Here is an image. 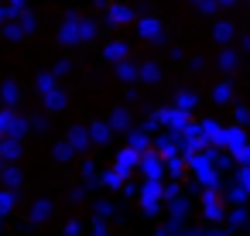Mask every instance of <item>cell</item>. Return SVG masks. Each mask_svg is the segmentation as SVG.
Here are the masks:
<instances>
[{
	"label": "cell",
	"mask_w": 250,
	"mask_h": 236,
	"mask_svg": "<svg viewBox=\"0 0 250 236\" xmlns=\"http://www.w3.org/2000/svg\"><path fill=\"white\" fill-rule=\"evenodd\" d=\"M212 161H216V157H212V154H206V151H202V154H188V157H185V164L192 168V175L199 178V185H206V188H212V192H216V181H219V178H216V171H212Z\"/></svg>",
	"instance_id": "cell-1"
},
{
	"label": "cell",
	"mask_w": 250,
	"mask_h": 236,
	"mask_svg": "<svg viewBox=\"0 0 250 236\" xmlns=\"http://www.w3.org/2000/svg\"><path fill=\"white\" fill-rule=\"evenodd\" d=\"M137 202H141V212H144V216H158V209H161V202H165V185H161V181H144Z\"/></svg>",
	"instance_id": "cell-2"
},
{
	"label": "cell",
	"mask_w": 250,
	"mask_h": 236,
	"mask_svg": "<svg viewBox=\"0 0 250 236\" xmlns=\"http://www.w3.org/2000/svg\"><path fill=\"white\" fill-rule=\"evenodd\" d=\"M141 171H144V178H147V181H161V178H165V171H168V161L151 147V151H144V154H141Z\"/></svg>",
	"instance_id": "cell-3"
},
{
	"label": "cell",
	"mask_w": 250,
	"mask_h": 236,
	"mask_svg": "<svg viewBox=\"0 0 250 236\" xmlns=\"http://www.w3.org/2000/svg\"><path fill=\"white\" fill-rule=\"evenodd\" d=\"M137 168H141V151H134V147H120L117 157H113V171H117L120 178H130Z\"/></svg>",
	"instance_id": "cell-4"
},
{
	"label": "cell",
	"mask_w": 250,
	"mask_h": 236,
	"mask_svg": "<svg viewBox=\"0 0 250 236\" xmlns=\"http://www.w3.org/2000/svg\"><path fill=\"white\" fill-rule=\"evenodd\" d=\"M158 120H161L168 130L182 134V130L192 123V113H185V110H178V106H161V110H158Z\"/></svg>",
	"instance_id": "cell-5"
},
{
	"label": "cell",
	"mask_w": 250,
	"mask_h": 236,
	"mask_svg": "<svg viewBox=\"0 0 250 236\" xmlns=\"http://www.w3.org/2000/svg\"><path fill=\"white\" fill-rule=\"evenodd\" d=\"M83 24H86V18H79V14H65V21H62V28H59V41H62V45H76V41H83Z\"/></svg>",
	"instance_id": "cell-6"
},
{
	"label": "cell",
	"mask_w": 250,
	"mask_h": 236,
	"mask_svg": "<svg viewBox=\"0 0 250 236\" xmlns=\"http://www.w3.org/2000/svg\"><path fill=\"white\" fill-rule=\"evenodd\" d=\"M154 151L168 161V157H178V151H182V134H175V130H168V134H158L154 137Z\"/></svg>",
	"instance_id": "cell-7"
},
{
	"label": "cell",
	"mask_w": 250,
	"mask_h": 236,
	"mask_svg": "<svg viewBox=\"0 0 250 236\" xmlns=\"http://www.w3.org/2000/svg\"><path fill=\"white\" fill-rule=\"evenodd\" d=\"M137 35H141V38H147V41H161V38H165V28H161V21H158V18L144 14V18H137Z\"/></svg>",
	"instance_id": "cell-8"
},
{
	"label": "cell",
	"mask_w": 250,
	"mask_h": 236,
	"mask_svg": "<svg viewBox=\"0 0 250 236\" xmlns=\"http://www.w3.org/2000/svg\"><path fill=\"white\" fill-rule=\"evenodd\" d=\"M106 18H110V24H130V21H137L134 11H130V4H110Z\"/></svg>",
	"instance_id": "cell-9"
},
{
	"label": "cell",
	"mask_w": 250,
	"mask_h": 236,
	"mask_svg": "<svg viewBox=\"0 0 250 236\" xmlns=\"http://www.w3.org/2000/svg\"><path fill=\"white\" fill-rule=\"evenodd\" d=\"M199 127H202V137H206V144H209V147H219V144H223V134H226V127H219L216 120H202Z\"/></svg>",
	"instance_id": "cell-10"
},
{
	"label": "cell",
	"mask_w": 250,
	"mask_h": 236,
	"mask_svg": "<svg viewBox=\"0 0 250 236\" xmlns=\"http://www.w3.org/2000/svg\"><path fill=\"white\" fill-rule=\"evenodd\" d=\"M65 140L72 144V151H76V154H83V151L93 144V140H89V127H72V130L65 134Z\"/></svg>",
	"instance_id": "cell-11"
},
{
	"label": "cell",
	"mask_w": 250,
	"mask_h": 236,
	"mask_svg": "<svg viewBox=\"0 0 250 236\" xmlns=\"http://www.w3.org/2000/svg\"><path fill=\"white\" fill-rule=\"evenodd\" d=\"M110 137H113V127H110V123H103V120H96V123H89V140H93L96 147H103V144H110Z\"/></svg>",
	"instance_id": "cell-12"
},
{
	"label": "cell",
	"mask_w": 250,
	"mask_h": 236,
	"mask_svg": "<svg viewBox=\"0 0 250 236\" xmlns=\"http://www.w3.org/2000/svg\"><path fill=\"white\" fill-rule=\"evenodd\" d=\"M103 59L120 65V62L127 59V41H106V45H103Z\"/></svg>",
	"instance_id": "cell-13"
},
{
	"label": "cell",
	"mask_w": 250,
	"mask_h": 236,
	"mask_svg": "<svg viewBox=\"0 0 250 236\" xmlns=\"http://www.w3.org/2000/svg\"><path fill=\"white\" fill-rule=\"evenodd\" d=\"M223 144H226L229 151H240V147L247 144V130H243V127H226V134H223Z\"/></svg>",
	"instance_id": "cell-14"
},
{
	"label": "cell",
	"mask_w": 250,
	"mask_h": 236,
	"mask_svg": "<svg viewBox=\"0 0 250 236\" xmlns=\"http://www.w3.org/2000/svg\"><path fill=\"white\" fill-rule=\"evenodd\" d=\"M202 209H206V219H209V222H219V219H223V205H219V198H216L212 188H206V205H202Z\"/></svg>",
	"instance_id": "cell-15"
},
{
	"label": "cell",
	"mask_w": 250,
	"mask_h": 236,
	"mask_svg": "<svg viewBox=\"0 0 250 236\" xmlns=\"http://www.w3.org/2000/svg\"><path fill=\"white\" fill-rule=\"evenodd\" d=\"M151 140H154V137H147V130H130V134H127V147H134V151H141V154L151 151Z\"/></svg>",
	"instance_id": "cell-16"
},
{
	"label": "cell",
	"mask_w": 250,
	"mask_h": 236,
	"mask_svg": "<svg viewBox=\"0 0 250 236\" xmlns=\"http://www.w3.org/2000/svg\"><path fill=\"white\" fill-rule=\"evenodd\" d=\"M0 157H4L7 164H11V161H18V157H21V140L4 137V140H0Z\"/></svg>",
	"instance_id": "cell-17"
},
{
	"label": "cell",
	"mask_w": 250,
	"mask_h": 236,
	"mask_svg": "<svg viewBox=\"0 0 250 236\" xmlns=\"http://www.w3.org/2000/svg\"><path fill=\"white\" fill-rule=\"evenodd\" d=\"M110 127H113V130H127V134H130V110H127V106H117V110L110 113Z\"/></svg>",
	"instance_id": "cell-18"
},
{
	"label": "cell",
	"mask_w": 250,
	"mask_h": 236,
	"mask_svg": "<svg viewBox=\"0 0 250 236\" xmlns=\"http://www.w3.org/2000/svg\"><path fill=\"white\" fill-rule=\"evenodd\" d=\"M48 216H52V202H48V198H38V202L31 205V222L38 226V222H45Z\"/></svg>",
	"instance_id": "cell-19"
},
{
	"label": "cell",
	"mask_w": 250,
	"mask_h": 236,
	"mask_svg": "<svg viewBox=\"0 0 250 236\" xmlns=\"http://www.w3.org/2000/svg\"><path fill=\"white\" fill-rule=\"evenodd\" d=\"M233 35H236V28H233V24H229V21H219V24H216V28H212V38H216V41H219V45H226V41H229V38H233Z\"/></svg>",
	"instance_id": "cell-20"
},
{
	"label": "cell",
	"mask_w": 250,
	"mask_h": 236,
	"mask_svg": "<svg viewBox=\"0 0 250 236\" xmlns=\"http://www.w3.org/2000/svg\"><path fill=\"white\" fill-rule=\"evenodd\" d=\"M236 62H240V55H236L233 48H223V52H219V59H216V65H219L223 72H229V69H236Z\"/></svg>",
	"instance_id": "cell-21"
},
{
	"label": "cell",
	"mask_w": 250,
	"mask_h": 236,
	"mask_svg": "<svg viewBox=\"0 0 250 236\" xmlns=\"http://www.w3.org/2000/svg\"><path fill=\"white\" fill-rule=\"evenodd\" d=\"M233 99V82L226 79V82H216V89H212V103H229Z\"/></svg>",
	"instance_id": "cell-22"
},
{
	"label": "cell",
	"mask_w": 250,
	"mask_h": 236,
	"mask_svg": "<svg viewBox=\"0 0 250 236\" xmlns=\"http://www.w3.org/2000/svg\"><path fill=\"white\" fill-rule=\"evenodd\" d=\"M195 103H199V96H195L192 89H182V93L175 96V106H178V110H185V113H192V106H195Z\"/></svg>",
	"instance_id": "cell-23"
},
{
	"label": "cell",
	"mask_w": 250,
	"mask_h": 236,
	"mask_svg": "<svg viewBox=\"0 0 250 236\" xmlns=\"http://www.w3.org/2000/svg\"><path fill=\"white\" fill-rule=\"evenodd\" d=\"M168 209H171V222H182V219L188 216V202H185L182 195H178V198H171V202H168Z\"/></svg>",
	"instance_id": "cell-24"
},
{
	"label": "cell",
	"mask_w": 250,
	"mask_h": 236,
	"mask_svg": "<svg viewBox=\"0 0 250 236\" xmlns=\"http://www.w3.org/2000/svg\"><path fill=\"white\" fill-rule=\"evenodd\" d=\"M0 178H4V188H11V192H14V188L21 185V171H18L14 164H7L4 171H0Z\"/></svg>",
	"instance_id": "cell-25"
},
{
	"label": "cell",
	"mask_w": 250,
	"mask_h": 236,
	"mask_svg": "<svg viewBox=\"0 0 250 236\" xmlns=\"http://www.w3.org/2000/svg\"><path fill=\"white\" fill-rule=\"evenodd\" d=\"M117 76H120L124 82H137V79H141V69L130 65V62H120V65H117Z\"/></svg>",
	"instance_id": "cell-26"
},
{
	"label": "cell",
	"mask_w": 250,
	"mask_h": 236,
	"mask_svg": "<svg viewBox=\"0 0 250 236\" xmlns=\"http://www.w3.org/2000/svg\"><path fill=\"white\" fill-rule=\"evenodd\" d=\"M161 79V65L158 62H144L141 65V82H158Z\"/></svg>",
	"instance_id": "cell-27"
},
{
	"label": "cell",
	"mask_w": 250,
	"mask_h": 236,
	"mask_svg": "<svg viewBox=\"0 0 250 236\" xmlns=\"http://www.w3.org/2000/svg\"><path fill=\"white\" fill-rule=\"evenodd\" d=\"M38 89H42V96L55 93V89H59V82H55V72H38Z\"/></svg>",
	"instance_id": "cell-28"
},
{
	"label": "cell",
	"mask_w": 250,
	"mask_h": 236,
	"mask_svg": "<svg viewBox=\"0 0 250 236\" xmlns=\"http://www.w3.org/2000/svg\"><path fill=\"white\" fill-rule=\"evenodd\" d=\"M100 185H103V188H124V185H127V178H120V175L110 168V171H103V175H100Z\"/></svg>",
	"instance_id": "cell-29"
},
{
	"label": "cell",
	"mask_w": 250,
	"mask_h": 236,
	"mask_svg": "<svg viewBox=\"0 0 250 236\" xmlns=\"http://www.w3.org/2000/svg\"><path fill=\"white\" fill-rule=\"evenodd\" d=\"M0 99H4V103H7V110H11V106L18 103V82H11V79H7L4 86H0Z\"/></svg>",
	"instance_id": "cell-30"
},
{
	"label": "cell",
	"mask_w": 250,
	"mask_h": 236,
	"mask_svg": "<svg viewBox=\"0 0 250 236\" xmlns=\"http://www.w3.org/2000/svg\"><path fill=\"white\" fill-rule=\"evenodd\" d=\"M14 202H18V195H14L11 188H0V216H7V212L14 209Z\"/></svg>",
	"instance_id": "cell-31"
},
{
	"label": "cell",
	"mask_w": 250,
	"mask_h": 236,
	"mask_svg": "<svg viewBox=\"0 0 250 236\" xmlns=\"http://www.w3.org/2000/svg\"><path fill=\"white\" fill-rule=\"evenodd\" d=\"M11 123H14V110H0V140H4L7 134H11Z\"/></svg>",
	"instance_id": "cell-32"
},
{
	"label": "cell",
	"mask_w": 250,
	"mask_h": 236,
	"mask_svg": "<svg viewBox=\"0 0 250 236\" xmlns=\"http://www.w3.org/2000/svg\"><path fill=\"white\" fill-rule=\"evenodd\" d=\"M45 106H48V110H62V106H65V93H62V89L48 93V96H45Z\"/></svg>",
	"instance_id": "cell-33"
},
{
	"label": "cell",
	"mask_w": 250,
	"mask_h": 236,
	"mask_svg": "<svg viewBox=\"0 0 250 236\" xmlns=\"http://www.w3.org/2000/svg\"><path fill=\"white\" fill-rule=\"evenodd\" d=\"M72 154H76V151H72L69 140H59V144H55V161H69Z\"/></svg>",
	"instance_id": "cell-34"
},
{
	"label": "cell",
	"mask_w": 250,
	"mask_h": 236,
	"mask_svg": "<svg viewBox=\"0 0 250 236\" xmlns=\"http://www.w3.org/2000/svg\"><path fill=\"white\" fill-rule=\"evenodd\" d=\"M4 35H7L11 41H18V38H24V28H21L18 21H11V24H4Z\"/></svg>",
	"instance_id": "cell-35"
},
{
	"label": "cell",
	"mask_w": 250,
	"mask_h": 236,
	"mask_svg": "<svg viewBox=\"0 0 250 236\" xmlns=\"http://www.w3.org/2000/svg\"><path fill=\"white\" fill-rule=\"evenodd\" d=\"M182 171H185V157H182V154H178V157H168V175L178 178Z\"/></svg>",
	"instance_id": "cell-36"
},
{
	"label": "cell",
	"mask_w": 250,
	"mask_h": 236,
	"mask_svg": "<svg viewBox=\"0 0 250 236\" xmlns=\"http://www.w3.org/2000/svg\"><path fill=\"white\" fill-rule=\"evenodd\" d=\"M233 157L240 161V168H250V144H243L240 151H233Z\"/></svg>",
	"instance_id": "cell-37"
},
{
	"label": "cell",
	"mask_w": 250,
	"mask_h": 236,
	"mask_svg": "<svg viewBox=\"0 0 250 236\" xmlns=\"http://www.w3.org/2000/svg\"><path fill=\"white\" fill-rule=\"evenodd\" d=\"M250 123V110L247 106H236V127H247Z\"/></svg>",
	"instance_id": "cell-38"
},
{
	"label": "cell",
	"mask_w": 250,
	"mask_h": 236,
	"mask_svg": "<svg viewBox=\"0 0 250 236\" xmlns=\"http://www.w3.org/2000/svg\"><path fill=\"white\" fill-rule=\"evenodd\" d=\"M93 38H96V24L86 21V24H83V41H93Z\"/></svg>",
	"instance_id": "cell-39"
},
{
	"label": "cell",
	"mask_w": 250,
	"mask_h": 236,
	"mask_svg": "<svg viewBox=\"0 0 250 236\" xmlns=\"http://www.w3.org/2000/svg\"><path fill=\"white\" fill-rule=\"evenodd\" d=\"M240 188L250 195V168H240Z\"/></svg>",
	"instance_id": "cell-40"
},
{
	"label": "cell",
	"mask_w": 250,
	"mask_h": 236,
	"mask_svg": "<svg viewBox=\"0 0 250 236\" xmlns=\"http://www.w3.org/2000/svg\"><path fill=\"white\" fill-rule=\"evenodd\" d=\"M199 7H202V14H216V11H219L216 0H206V4H199Z\"/></svg>",
	"instance_id": "cell-41"
},
{
	"label": "cell",
	"mask_w": 250,
	"mask_h": 236,
	"mask_svg": "<svg viewBox=\"0 0 250 236\" xmlns=\"http://www.w3.org/2000/svg\"><path fill=\"white\" fill-rule=\"evenodd\" d=\"M158 123H161V120H158V113H154V117H147V120H144V127H141V130H147V134H151Z\"/></svg>",
	"instance_id": "cell-42"
},
{
	"label": "cell",
	"mask_w": 250,
	"mask_h": 236,
	"mask_svg": "<svg viewBox=\"0 0 250 236\" xmlns=\"http://www.w3.org/2000/svg\"><path fill=\"white\" fill-rule=\"evenodd\" d=\"M229 198H233V202H243V198H247V192H243L240 185H233V192H229Z\"/></svg>",
	"instance_id": "cell-43"
},
{
	"label": "cell",
	"mask_w": 250,
	"mask_h": 236,
	"mask_svg": "<svg viewBox=\"0 0 250 236\" xmlns=\"http://www.w3.org/2000/svg\"><path fill=\"white\" fill-rule=\"evenodd\" d=\"M243 219H247V216H243V209H236V212L229 216V226H243Z\"/></svg>",
	"instance_id": "cell-44"
},
{
	"label": "cell",
	"mask_w": 250,
	"mask_h": 236,
	"mask_svg": "<svg viewBox=\"0 0 250 236\" xmlns=\"http://www.w3.org/2000/svg\"><path fill=\"white\" fill-rule=\"evenodd\" d=\"M113 209H110V202H96V216H110Z\"/></svg>",
	"instance_id": "cell-45"
},
{
	"label": "cell",
	"mask_w": 250,
	"mask_h": 236,
	"mask_svg": "<svg viewBox=\"0 0 250 236\" xmlns=\"http://www.w3.org/2000/svg\"><path fill=\"white\" fill-rule=\"evenodd\" d=\"M79 233H83L79 222H69V226H65V236H79Z\"/></svg>",
	"instance_id": "cell-46"
},
{
	"label": "cell",
	"mask_w": 250,
	"mask_h": 236,
	"mask_svg": "<svg viewBox=\"0 0 250 236\" xmlns=\"http://www.w3.org/2000/svg\"><path fill=\"white\" fill-rule=\"evenodd\" d=\"M93 236H110L106 233V222H93Z\"/></svg>",
	"instance_id": "cell-47"
},
{
	"label": "cell",
	"mask_w": 250,
	"mask_h": 236,
	"mask_svg": "<svg viewBox=\"0 0 250 236\" xmlns=\"http://www.w3.org/2000/svg\"><path fill=\"white\" fill-rule=\"evenodd\" d=\"M11 11L14 14H24V0H11Z\"/></svg>",
	"instance_id": "cell-48"
},
{
	"label": "cell",
	"mask_w": 250,
	"mask_h": 236,
	"mask_svg": "<svg viewBox=\"0 0 250 236\" xmlns=\"http://www.w3.org/2000/svg\"><path fill=\"white\" fill-rule=\"evenodd\" d=\"M219 7H236V0H216Z\"/></svg>",
	"instance_id": "cell-49"
},
{
	"label": "cell",
	"mask_w": 250,
	"mask_h": 236,
	"mask_svg": "<svg viewBox=\"0 0 250 236\" xmlns=\"http://www.w3.org/2000/svg\"><path fill=\"white\" fill-rule=\"evenodd\" d=\"M154 236H171V233H168V229H161V233H154Z\"/></svg>",
	"instance_id": "cell-50"
},
{
	"label": "cell",
	"mask_w": 250,
	"mask_h": 236,
	"mask_svg": "<svg viewBox=\"0 0 250 236\" xmlns=\"http://www.w3.org/2000/svg\"><path fill=\"white\" fill-rule=\"evenodd\" d=\"M4 168H7V161H4V157H0V171H4Z\"/></svg>",
	"instance_id": "cell-51"
},
{
	"label": "cell",
	"mask_w": 250,
	"mask_h": 236,
	"mask_svg": "<svg viewBox=\"0 0 250 236\" xmlns=\"http://www.w3.org/2000/svg\"><path fill=\"white\" fill-rule=\"evenodd\" d=\"M243 48H247V52H250V38H247V41H243Z\"/></svg>",
	"instance_id": "cell-52"
},
{
	"label": "cell",
	"mask_w": 250,
	"mask_h": 236,
	"mask_svg": "<svg viewBox=\"0 0 250 236\" xmlns=\"http://www.w3.org/2000/svg\"><path fill=\"white\" fill-rule=\"evenodd\" d=\"M0 35H4V21H0Z\"/></svg>",
	"instance_id": "cell-53"
},
{
	"label": "cell",
	"mask_w": 250,
	"mask_h": 236,
	"mask_svg": "<svg viewBox=\"0 0 250 236\" xmlns=\"http://www.w3.org/2000/svg\"><path fill=\"white\" fill-rule=\"evenodd\" d=\"M0 219H4V216H0ZM0 229H4V222H0Z\"/></svg>",
	"instance_id": "cell-54"
},
{
	"label": "cell",
	"mask_w": 250,
	"mask_h": 236,
	"mask_svg": "<svg viewBox=\"0 0 250 236\" xmlns=\"http://www.w3.org/2000/svg\"><path fill=\"white\" fill-rule=\"evenodd\" d=\"M195 4H206V0H195Z\"/></svg>",
	"instance_id": "cell-55"
}]
</instances>
